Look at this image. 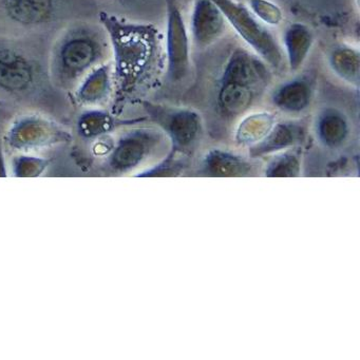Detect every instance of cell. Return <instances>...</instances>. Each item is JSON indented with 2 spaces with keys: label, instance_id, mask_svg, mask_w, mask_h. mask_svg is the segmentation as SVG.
<instances>
[{
  "label": "cell",
  "instance_id": "12",
  "mask_svg": "<svg viewBox=\"0 0 360 360\" xmlns=\"http://www.w3.org/2000/svg\"><path fill=\"white\" fill-rule=\"evenodd\" d=\"M315 41L313 31L307 25L292 22L288 25L282 35V51L288 71L298 72L311 54Z\"/></svg>",
  "mask_w": 360,
  "mask_h": 360
},
{
  "label": "cell",
  "instance_id": "4",
  "mask_svg": "<svg viewBox=\"0 0 360 360\" xmlns=\"http://www.w3.org/2000/svg\"><path fill=\"white\" fill-rule=\"evenodd\" d=\"M224 15L227 25L233 29L250 50L273 70L285 66L281 44L269 27L263 25L248 6L238 0H212Z\"/></svg>",
  "mask_w": 360,
  "mask_h": 360
},
{
  "label": "cell",
  "instance_id": "3",
  "mask_svg": "<svg viewBox=\"0 0 360 360\" xmlns=\"http://www.w3.org/2000/svg\"><path fill=\"white\" fill-rule=\"evenodd\" d=\"M271 81L269 65L252 50L238 47L225 62L217 90V106L225 117L245 112Z\"/></svg>",
  "mask_w": 360,
  "mask_h": 360
},
{
  "label": "cell",
  "instance_id": "8",
  "mask_svg": "<svg viewBox=\"0 0 360 360\" xmlns=\"http://www.w3.org/2000/svg\"><path fill=\"white\" fill-rule=\"evenodd\" d=\"M148 117L161 126L178 146H188L195 142L202 128L199 112L185 107L140 101Z\"/></svg>",
  "mask_w": 360,
  "mask_h": 360
},
{
  "label": "cell",
  "instance_id": "17",
  "mask_svg": "<svg viewBox=\"0 0 360 360\" xmlns=\"http://www.w3.org/2000/svg\"><path fill=\"white\" fill-rule=\"evenodd\" d=\"M274 126V117L269 112L248 115L238 128V139L241 142H258L266 136Z\"/></svg>",
  "mask_w": 360,
  "mask_h": 360
},
{
  "label": "cell",
  "instance_id": "1",
  "mask_svg": "<svg viewBox=\"0 0 360 360\" xmlns=\"http://www.w3.org/2000/svg\"><path fill=\"white\" fill-rule=\"evenodd\" d=\"M101 25L108 35L112 51L113 88L117 105L148 85L161 67V41L153 25L120 20L100 13Z\"/></svg>",
  "mask_w": 360,
  "mask_h": 360
},
{
  "label": "cell",
  "instance_id": "2",
  "mask_svg": "<svg viewBox=\"0 0 360 360\" xmlns=\"http://www.w3.org/2000/svg\"><path fill=\"white\" fill-rule=\"evenodd\" d=\"M111 52L106 31L87 22L67 27L50 52L49 75L54 87L75 90L86 75L105 62Z\"/></svg>",
  "mask_w": 360,
  "mask_h": 360
},
{
  "label": "cell",
  "instance_id": "6",
  "mask_svg": "<svg viewBox=\"0 0 360 360\" xmlns=\"http://www.w3.org/2000/svg\"><path fill=\"white\" fill-rule=\"evenodd\" d=\"M77 5V0H0V14L20 28H41L67 20Z\"/></svg>",
  "mask_w": 360,
  "mask_h": 360
},
{
  "label": "cell",
  "instance_id": "14",
  "mask_svg": "<svg viewBox=\"0 0 360 360\" xmlns=\"http://www.w3.org/2000/svg\"><path fill=\"white\" fill-rule=\"evenodd\" d=\"M328 64L330 71L343 83L351 87H359L360 53L358 48L347 44L335 46L328 53Z\"/></svg>",
  "mask_w": 360,
  "mask_h": 360
},
{
  "label": "cell",
  "instance_id": "11",
  "mask_svg": "<svg viewBox=\"0 0 360 360\" xmlns=\"http://www.w3.org/2000/svg\"><path fill=\"white\" fill-rule=\"evenodd\" d=\"M315 84L307 75H298L280 84L271 92V104L283 112L297 115L311 106Z\"/></svg>",
  "mask_w": 360,
  "mask_h": 360
},
{
  "label": "cell",
  "instance_id": "10",
  "mask_svg": "<svg viewBox=\"0 0 360 360\" xmlns=\"http://www.w3.org/2000/svg\"><path fill=\"white\" fill-rule=\"evenodd\" d=\"M64 136V132L51 122L37 115H26L13 124L9 131V141L18 148H29L53 141L58 142Z\"/></svg>",
  "mask_w": 360,
  "mask_h": 360
},
{
  "label": "cell",
  "instance_id": "7",
  "mask_svg": "<svg viewBox=\"0 0 360 360\" xmlns=\"http://www.w3.org/2000/svg\"><path fill=\"white\" fill-rule=\"evenodd\" d=\"M166 75L172 83L184 81L191 70V35L178 0H165Z\"/></svg>",
  "mask_w": 360,
  "mask_h": 360
},
{
  "label": "cell",
  "instance_id": "5",
  "mask_svg": "<svg viewBox=\"0 0 360 360\" xmlns=\"http://www.w3.org/2000/svg\"><path fill=\"white\" fill-rule=\"evenodd\" d=\"M51 82L49 68L31 52L0 39V91L20 98H35L46 82Z\"/></svg>",
  "mask_w": 360,
  "mask_h": 360
},
{
  "label": "cell",
  "instance_id": "15",
  "mask_svg": "<svg viewBox=\"0 0 360 360\" xmlns=\"http://www.w3.org/2000/svg\"><path fill=\"white\" fill-rule=\"evenodd\" d=\"M317 131L326 144L337 145L342 142L349 132L345 113L332 107L323 109L317 119Z\"/></svg>",
  "mask_w": 360,
  "mask_h": 360
},
{
  "label": "cell",
  "instance_id": "9",
  "mask_svg": "<svg viewBox=\"0 0 360 360\" xmlns=\"http://www.w3.org/2000/svg\"><path fill=\"white\" fill-rule=\"evenodd\" d=\"M229 25L212 0H195L189 35L198 49H207L224 35Z\"/></svg>",
  "mask_w": 360,
  "mask_h": 360
},
{
  "label": "cell",
  "instance_id": "18",
  "mask_svg": "<svg viewBox=\"0 0 360 360\" xmlns=\"http://www.w3.org/2000/svg\"><path fill=\"white\" fill-rule=\"evenodd\" d=\"M248 8L254 15L266 27L279 26L283 20V12L271 0H250Z\"/></svg>",
  "mask_w": 360,
  "mask_h": 360
},
{
  "label": "cell",
  "instance_id": "13",
  "mask_svg": "<svg viewBox=\"0 0 360 360\" xmlns=\"http://www.w3.org/2000/svg\"><path fill=\"white\" fill-rule=\"evenodd\" d=\"M112 90V66L110 63H103L75 88V100L82 106H100L110 98Z\"/></svg>",
  "mask_w": 360,
  "mask_h": 360
},
{
  "label": "cell",
  "instance_id": "19",
  "mask_svg": "<svg viewBox=\"0 0 360 360\" xmlns=\"http://www.w3.org/2000/svg\"><path fill=\"white\" fill-rule=\"evenodd\" d=\"M7 105V103L4 100H0V107H5Z\"/></svg>",
  "mask_w": 360,
  "mask_h": 360
},
{
  "label": "cell",
  "instance_id": "16",
  "mask_svg": "<svg viewBox=\"0 0 360 360\" xmlns=\"http://www.w3.org/2000/svg\"><path fill=\"white\" fill-rule=\"evenodd\" d=\"M146 117H141V119L134 120H117L115 119L110 113L106 112L103 110H94L87 111L83 113L79 120V128L81 134L84 136H96L100 134H106L110 131L113 128L119 125H124V124H134L142 122Z\"/></svg>",
  "mask_w": 360,
  "mask_h": 360
}]
</instances>
